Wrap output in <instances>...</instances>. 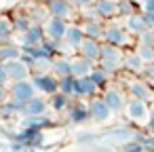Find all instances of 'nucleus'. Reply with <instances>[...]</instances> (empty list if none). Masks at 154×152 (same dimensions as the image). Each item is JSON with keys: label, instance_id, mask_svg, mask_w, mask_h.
Here are the masks:
<instances>
[{"label": "nucleus", "instance_id": "1", "mask_svg": "<svg viewBox=\"0 0 154 152\" xmlns=\"http://www.w3.org/2000/svg\"><path fill=\"white\" fill-rule=\"evenodd\" d=\"M122 85H125V89L129 91L131 97L141 99V101H148L150 106L154 104V85H152L150 80H146L143 76H133V74H129V76L122 80Z\"/></svg>", "mask_w": 154, "mask_h": 152}, {"label": "nucleus", "instance_id": "2", "mask_svg": "<svg viewBox=\"0 0 154 152\" xmlns=\"http://www.w3.org/2000/svg\"><path fill=\"white\" fill-rule=\"evenodd\" d=\"M125 51L118 49V47H112V45H106L101 47V55H99V61L97 66H101L103 70H108L110 74H118L122 70V64H125Z\"/></svg>", "mask_w": 154, "mask_h": 152}, {"label": "nucleus", "instance_id": "3", "mask_svg": "<svg viewBox=\"0 0 154 152\" xmlns=\"http://www.w3.org/2000/svg\"><path fill=\"white\" fill-rule=\"evenodd\" d=\"M122 114H125V118L129 123H133L137 127H148V123H150V104L131 97L127 101V108H125Z\"/></svg>", "mask_w": 154, "mask_h": 152}, {"label": "nucleus", "instance_id": "4", "mask_svg": "<svg viewBox=\"0 0 154 152\" xmlns=\"http://www.w3.org/2000/svg\"><path fill=\"white\" fill-rule=\"evenodd\" d=\"M103 42L106 45H112V47H118V49H125L131 42V34L125 30V26L108 23L106 26V34H103Z\"/></svg>", "mask_w": 154, "mask_h": 152}, {"label": "nucleus", "instance_id": "5", "mask_svg": "<svg viewBox=\"0 0 154 152\" xmlns=\"http://www.w3.org/2000/svg\"><path fill=\"white\" fill-rule=\"evenodd\" d=\"M9 91H11V97H13V99H19V101H30V99H34L36 93H38V89H36V85L32 82V78L11 82V85H9Z\"/></svg>", "mask_w": 154, "mask_h": 152}, {"label": "nucleus", "instance_id": "6", "mask_svg": "<svg viewBox=\"0 0 154 152\" xmlns=\"http://www.w3.org/2000/svg\"><path fill=\"white\" fill-rule=\"evenodd\" d=\"M68 21L66 19H59V17H49L45 21V34H47V40H53V42H61L66 40V32H68Z\"/></svg>", "mask_w": 154, "mask_h": 152}, {"label": "nucleus", "instance_id": "7", "mask_svg": "<svg viewBox=\"0 0 154 152\" xmlns=\"http://www.w3.org/2000/svg\"><path fill=\"white\" fill-rule=\"evenodd\" d=\"M32 82L36 85L38 93H45V95H53L59 91V78L55 74H49V72H38L32 76Z\"/></svg>", "mask_w": 154, "mask_h": 152}, {"label": "nucleus", "instance_id": "8", "mask_svg": "<svg viewBox=\"0 0 154 152\" xmlns=\"http://www.w3.org/2000/svg\"><path fill=\"white\" fill-rule=\"evenodd\" d=\"M101 97L106 99V104L112 108V112L114 114H120V112H125V108H127V95H125V91L120 89V87H108L103 93H101Z\"/></svg>", "mask_w": 154, "mask_h": 152}, {"label": "nucleus", "instance_id": "9", "mask_svg": "<svg viewBox=\"0 0 154 152\" xmlns=\"http://www.w3.org/2000/svg\"><path fill=\"white\" fill-rule=\"evenodd\" d=\"M89 110H91V120L93 123H99V125H103V123H108L110 118H112V108L106 104V99L103 97H93L91 101H89Z\"/></svg>", "mask_w": 154, "mask_h": 152}, {"label": "nucleus", "instance_id": "10", "mask_svg": "<svg viewBox=\"0 0 154 152\" xmlns=\"http://www.w3.org/2000/svg\"><path fill=\"white\" fill-rule=\"evenodd\" d=\"M47 9H49L51 17H59V19H66V21H70L76 13L72 0H51V2H47Z\"/></svg>", "mask_w": 154, "mask_h": 152}, {"label": "nucleus", "instance_id": "11", "mask_svg": "<svg viewBox=\"0 0 154 152\" xmlns=\"http://www.w3.org/2000/svg\"><path fill=\"white\" fill-rule=\"evenodd\" d=\"M97 93H99V85H97L91 76L76 78L74 97H78V99H93V97H97Z\"/></svg>", "mask_w": 154, "mask_h": 152}, {"label": "nucleus", "instance_id": "12", "mask_svg": "<svg viewBox=\"0 0 154 152\" xmlns=\"http://www.w3.org/2000/svg\"><path fill=\"white\" fill-rule=\"evenodd\" d=\"M101 47H103V42H101V40L85 38V42L78 47V55H80V57H85V59H89V61H93V64L97 66L99 55H101Z\"/></svg>", "mask_w": 154, "mask_h": 152}, {"label": "nucleus", "instance_id": "13", "mask_svg": "<svg viewBox=\"0 0 154 152\" xmlns=\"http://www.w3.org/2000/svg\"><path fill=\"white\" fill-rule=\"evenodd\" d=\"M47 40V34H45V28L34 23L28 32L21 34V49H28V47H38Z\"/></svg>", "mask_w": 154, "mask_h": 152}, {"label": "nucleus", "instance_id": "14", "mask_svg": "<svg viewBox=\"0 0 154 152\" xmlns=\"http://www.w3.org/2000/svg\"><path fill=\"white\" fill-rule=\"evenodd\" d=\"M68 120L72 125H85L91 120V110H89V104H82V101H76L68 108Z\"/></svg>", "mask_w": 154, "mask_h": 152}, {"label": "nucleus", "instance_id": "15", "mask_svg": "<svg viewBox=\"0 0 154 152\" xmlns=\"http://www.w3.org/2000/svg\"><path fill=\"white\" fill-rule=\"evenodd\" d=\"M7 72H9V78L11 82H17V80H26L30 78V66L23 61V59H13V61H7Z\"/></svg>", "mask_w": 154, "mask_h": 152}, {"label": "nucleus", "instance_id": "16", "mask_svg": "<svg viewBox=\"0 0 154 152\" xmlns=\"http://www.w3.org/2000/svg\"><path fill=\"white\" fill-rule=\"evenodd\" d=\"M42 131L40 129H32V127H23V131H19L17 135H15V141H19V144H23L26 148H36V146H40L42 144Z\"/></svg>", "mask_w": 154, "mask_h": 152}, {"label": "nucleus", "instance_id": "17", "mask_svg": "<svg viewBox=\"0 0 154 152\" xmlns=\"http://www.w3.org/2000/svg\"><path fill=\"white\" fill-rule=\"evenodd\" d=\"M125 30H127L131 36H141V34H143L146 30H150V28H148V23H146L143 13H133V15L125 17Z\"/></svg>", "mask_w": 154, "mask_h": 152}, {"label": "nucleus", "instance_id": "18", "mask_svg": "<svg viewBox=\"0 0 154 152\" xmlns=\"http://www.w3.org/2000/svg\"><path fill=\"white\" fill-rule=\"evenodd\" d=\"M143 68H146V61L135 53V51H129L125 55V64H122V70L127 74H133V76H141L143 74Z\"/></svg>", "mask_w": 154, "mask_h": 152}, {"label": "nucleus", "instance_id": "19", "mask_svg": "<svg viewBox=\"0 0 154 152\" xmlns=\"http://www.w3.org/2000/svg\"><path fill=\"white\" fill-rule=\"evenodd\" d=\"M93 7L99 13V17L106 19V21L118 17V0H95Z\"/></svg>", "mask_w": 154, "mask_h": 152}, {"label": "nucleus", "instance_id": "20", "mask_svg": "<svg viewBox=\"0 0 154 152\" xmlns=\"http://www.w3.org/2000/svg\"><path fill=\"white\" fill-rule=\"evenodd\" d=\"M85 38H87V34H85V28H82V26H78V23H70V26H68L66 42H68L74 51H78V47L85 42Z\"/></svg>", "mask_w": 154, "mask_h": 152}, {"label": "nucleus", "instance_id": "21", "mask_svg": "<svg viewBox=\"0 0 154 152\" xmlns=\"http://www.w3.org/2000/svg\"><path fill=\"white\" fill-rule=\"evenodd\" d=\"M93 70H95V64H93V61H89V59H85V57H80V55L72 59V76H74V78L91 76Z\"/></svg>", "mask_w": 154, "mask_h": 152}, {"label": "nucleus", "instance_id": "22", "mask_svg": "<svg viewBox=\"0 0 154 152\" xmlns=\"http://www.w3.org/2000/svg\"><path fill=\"white\" fill-rule=\"evenodd\" d=\"M133 137H135V129H131V127H116V129L108 131V141H112L116 146H122V144L131 141Z\"/></svg>", "mask_w": 154, "mask_h": 152}, {"label": "nucleus", "instance_id": "23", "mask_svg": "<svg viewBox=\"0 0 154 152\" xmlns=\"http://www.w3.org/2000/svg\"><path fill=\"white\" fill-rule=\"evenodd\" d=\"M51 74H55L59 80L61 78H68L72 76V59L70 57H55L53 59V66H51Z\"/></svg>", "mask_w": 154, "mask_h": 152}, {"label": "nucleus", "instance_id": "24", "mask_svg": "<svg viewBox=\"0 0 154 152\" xmlns=\"http://www.w3.org/2000/svg\"><path fill=\"white\" fill-rule=\"evenodd\" d=\"M49 108H51V106H49V101H47L45 97L36 95L34 99L26 101V116H45Z\"/></svg>", "mask_w": 154, "mask_h": 152}, {"label": "nucleus", "instance_id": "25", "mask_svg": "<svg viewBox=\"0 0 154 152\" xmlns=\"http://www.w3.org/2000/svg\"><path fill=\"white\" fill-rule=\"evenodd\" d=\"M21 55H23L21 45H15V42L0 45V61H2V64L13 61V59H21Z\"/></svg>", "mask_w": 154, "mask_h": 152}, {"label": "nucleus", "instance_id": "26", "mask_svg": "<svg viewBox=\"0 0 154 152\" xmlns=\"http://www.w3.org/2000/svg\"><path fill=\"white\" fill-rule=\"evenodd\" d=\"M49 106L55 110V112H68V108L72 106V97H68L66 93L57 91L49 97Z\"/></svg>", "mask_w": 154, "mask_h": 152}, {"label": "nucleus", "instance_id": "27", "mask_svg": "<svg viewBox=\"0 0 154 152\" xmlns=\"http://www.w3.org/2000/svg\"><path fill=\"white\" fill-rule=\"evenodd\" d=\"M82 28H85L87 38H95V40H101V42H103L106 26H103L101 21H85V23H82Z\"/></svg>", "mask_w": 154, "mask_h": 152}, {"label": "nucleus", "instance_id": "28", "mask_svg": "<svg viewBox=\"0 0 154 152\" xmlns=\"http://www.w3.org/2000/svg\"><path fill=\"white\" fill-rule=\"evenodd\" d=\"M53 125V120L45 114V116H26V120H23V127H32V129H47V127H51Z\"/></svg>", "mask_w": 154, "mask_h": 152}, {"label": "nucleus", "instance_id": "29", "mask_svg": "<svg viewBox=\"0 0 154 152\" xmlns=\"http://www.w3.org/2000/svg\"><path fill=\"white\" fill-rule=\"evenodd\" d=\"M11 23H13V30H15L17 34H23V32H28V30L34 26V21H32L30 15H15Z\"/></svg>", "mask_w": 154, "mask_h": 152}, {"label": "nucleus", "instance_id": "30", "mask_svg": "<svg viewBox=\"0 0 154 152\" xmlns=\"http://www.w3.org/2000/svg\"><path fill=\"white\" fill-rule=\"evenodd\" d=\"M13 23L5 17H0V45H7V42H13Z\"/></svg>", "mask_w": 154, "mask_h": 152}, {"label": "nucleus", "instance_id": "31", "mask_svg": "<svg viewBox=\"0 0 154 152\" xmlns=\"http://www.w3.org/2000/svg\"><path fill=\"white\" fill-rule=\"evenodd\" d=\"M112 76H114V74H110V72H108V70H103L101 66H95V70H93V74H91V78L99 85V89L108 87V82L112 80Z\"/></svg>", "mask_w": 154, "mask_h": 152}, {"label": "nucleus", "instance_id": "32", "mask_svg": "<svg viewBox=\"0 0 154 152\" xmlns=\"http://www.w3.org/2000/svg\"><path fill=\"white\" fill-rule=\"evenodd\" d=\"M74 89H76V78L74 76H68V78L59 80V91L66 93L68 97H74Z\"/></svg>", "mask_w": 154, "mask_h": 152}, {"label": "nucleus", "instance_id": "33", "mask_svg": "<svg viewBox=\"0 0 154 152\" xmlns=\"http://www.w3.org/2000/svg\"><path fill=\"white\" fill-rule=\"evenodd\" d=\"M135 53L146 61V64H154V47H148V45H137L135 47Z\"/></svg>", "mask_w": 154, "mask_h": 152}, {"label": "nucleus", "instance_id": "34", "mask_svg": "<svg viewBox=\"0 0 154 152\" xmlns=\"http://www.w3.org/2000/svg\"><path fill=\"white\" fill-rule=\"evenodd\" d=\"M135 13V2H131V0H120L118 2V15L120 17H129Z\"/></svg>", "mask_w": 154, "mask_h": 152}, {"label": "nucleus", "instance_id": "35", "mask_svg": "<svg viewBox=\"0 0 154 152\" xmlns=\"http://www.w3.org/2000/svg\"><path fill=\"white\" fill-rule=\"evenodd\" d=\"M143 150H146L143 144L137 141V139H131V141H127V144L120 146V152H143Z\"/></svg>", "mask_w": 154, "mask_h": 152}, {"label": "nucleus", "instance_id": "36", "mask_svg": "<svg viewBox=\"0 0 154 152\" xmlns=\"http://www.w3.org/2000/svg\"><path fill=\"white\" fill-rule=\"evenodd\" d=\"M137 45H148V47H154V30H146L141 36H137Z\"/></svg>", "mask_w": 154, "mask_h": 152}, {"label": "nucleus", "instance_id": "37", "mask_svg": "<svg viewBox=\"0 0 154 152\" xmlns=\"http://www.w3.org/2000/svg\"><path fill=\"white\" fill-rule=\"evenodd\" d=\"M72 5H74L76 11H85V9H89V7L95 5V0H72Z\"/></svg>", "mask_w": 154, "mask_h": 152}, {"label": "nucleus", "instance_id": "38", "mask_svg": "<svg viewBox=\"0 0 154 152\" xmlns=\"http://www.w3.org/2000/svg\"><path fill=\"white\" fill-rule=\"evenodd\" d=\"M0 85H5V87H9L11 85V78H9V72H7V66L0 61Z\"/></svg>", "mask_w": 154, "mask_h": 152}, {"label": "nucleus", "instance_id": "39", "mask_svg": "<svg viewBox=\"0 0 154 152\" xmlns=\"http://www.w3.org/2000/svg\"><path fill=\"white\" fill-rule=\"evenodd\" d=\"M76 139H78V144H97V137H95L93 133H82V135H78Z\"/></svg>", "mask_w": 154, "mask_h": 152}, {"label": "nucleus", "instance_id": "40", "mask_svg": "<svg viewBox=\"0 0 154 152\" xmlns=\"http://www.w3.org/2000/svg\"><path fill=\"white\" fill-rule=\"evenodd\" d=\"M141 76L154 85V64H146V68H143V74H141Z\"/></svg>", "mask_w": 154, "mask_h": 152}, {"label": "nucleus", "instance_id": "41", "mask_svg": "<svg viewBox=\"0 0 154 152\" xmlns=\"http://www.w3.org/2000/svg\"><path fill=\"white\" fill-rule=\"evenodd\" d=\"M9 99H11V91H9V87L0 85V106H2V104H7Z\"/></svg>", "mask_w": 154, "mask_h": 152}, {"label": "nucleus", "instance_id": "42", "mask_svg": "<svg viewBox=\"0 0 154 152\" xmlns=\"http://www.w3.org/2000/svg\"><path fill=\"white\" fill-rule=\"evenodd\" d=\"M141 144H143L146 150H154V133H152V135H143Z\"/></svg>", "mask_w": 154, "mask_h": 152}, {"label": "nucleus", "instance_id": "43", "mask_svg": "<svg viewBox=\"0 0 154 152\" xmlns=\"http://www.w3.org/2000/svg\"><path fill=\"white\" fill-rule=\"evenodd\" d=\"M139 7H141L143 13H154V0H143Z\"/></svg>", "mask_w": 154, "mask_h": 152}, {"label": "nucleus", "instance_id": "44", "mask_svg": "<svg viewBox=\"0 0 154 152\" xmlns=\"http://www.w3.org/2000/svg\"><path fill=\"white\" fill-rule=\"evenodd\" d=\"M143 17H146L148 28H150V30H154V13H143Z\"/></svg>", "mask_w": 154, "mask_h": 152}, {"label": "nucleus", "instance_id": "45", "mask_svg": "<svg viewBox=\"0 0 154 152\" xmlns=\"http://www.w3.org/2000/svg\"><path fill=\"white\" fill-rule=\"evenodd\" d=\"M148 129L154 133V104L150 106V123H148Z\"/></svg>", "mask_w": 154, "mask_h": 152}, {"label": "nucleus", "instance_id": "46", "mask_svg": "<svg viewBox=\"0 0 154 152\" xmlns=\"http://www.w3.org/2000/svg\"><path fill=\"white\" fill-rule=\"evenodd\" d=\"M131 2H135V5H141V2H143V0H131Z\"/></svg>", "mask_w": 154, "mask_h": 152}, {"label": "nucleus", "instance_id": "47", "mask_svg": "<svg viewBox=\"0 0 154 152\" xmlns=\"http://www.w3.org/2000/svg\"><path fill=\"white\" fill-rule=\"evenodd\" d=\"M42 2H45V5H47V2H51V0H42Z\"/></svg>", "mask_w": 154, "mask_h": 152}, {"label": "nucleus", "instance_id": "48", "mask_svg": "<svg viewBox=\"0 0 154 152\" xmlns=\"http://www.w3.org/2000/svg\"><path fill=\"white\" fill-rule=\"evenodd\" d=\"M143 152H154V150H143Z\"/></svg>", "mask_w": 154, "mask_h": 152}, {"label": "nucleus", "instance_id": "49", "mask_svg": "<svg viewBox=\"0 0 154 152\" xmlns=\"http://www.w3.org/2000/svg\"><path fill=\"white\" fill-rule=\"evenodd\" d=\"M118 2H120V0H118Z\"/></svg>", "mask_w": 154, "mask_h": 152}]
</instances>
